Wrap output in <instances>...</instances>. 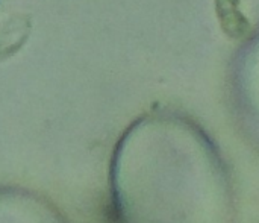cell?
Returning a JSON list of instances; mask_svg holds the SVG:
<instances>
[{"instance_id":"cell-1","label":"cell","mask_w":259,"mask_h":223,"mask_svg":"<svg viewBox=\"0 0 259 223\" xmlns=\"http://www.w3.org/2000/svg\"><path fill=\"white\" fill-rule=\"evenodd\" d=\"M155 140L121 161L117 192L126 223H226L229 195L214 160L200 144Z\"/></svg>"}]
</instances>
